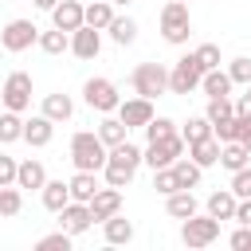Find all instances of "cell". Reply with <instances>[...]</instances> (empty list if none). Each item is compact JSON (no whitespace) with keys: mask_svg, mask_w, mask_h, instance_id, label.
I'll return each instance as SVG.
<instances>
[{"mask_svg":"<svg viewBox=\"0 0 251 251\" xmlns=\"http://www.w3.org/2000/svg\"><path fill=\"white\" fill-rule=\"evenodd\" d=\"M137 169H141V149H137L133 141H122V145L106 149L102 176H106V184H110V188H126V184H133Z\"/></svg>","mask_w":251,"mask_h":251,"instance_id":"6da1fadb","label":"cell"},{"mask_svg":"<svg viewBox=\"0 0 251 251\" xmlns=\"http://www.w3.org/2000/svg\"><path fill=\"white\" fill-rule=\"evenodd\" d=\"M71 165L75 169H86V173H102L106 165V145L98 141L94 129H78L71 137Z\"/></svg>","mask_w":251,"mask_h":251,"instance_id":"7a4b0ae2","label":"cell"},{"mask_svg":"<svg viewBox=\"0 0 251 251\" xmlns=\"http://www.w3.org/2000/svg\"><path fill=\"white\" fill-rule=\"evenodd\" d=\"M129 86L141 98H161L169 90V67L165 63H137L129 71Z\"/></svg>","mask_w":251,"mask_h":251,"instance_id":"3957f363","label":"cell"},{"mask_svg":"<svg viewBox=\"0 0 251 251\" xmlns=\"http://www.w3.org/2000/svg\"><path fill=\"white\" fill-rule=\"evenodd\" d=\"M161 35H165V43H173V47L188 43V35H192V16H188V4L169 0V4L161 8Z\"/></svg>","mask_w":251,"mask_h":251,"instance_id":"277c9868","label":"cell"},{"mask_svg":"<svg viewBox=\"0 0 251 251\" xmlns=\"http://www.w3.org/2000/svg\"><path fill=\"white\" fill-rule=\"evenodd\" d=\"M216 239H220V220H216V216L192 212L188 220H180V243H184V247L196 251V247H208V243H216Z\"/></svg>","mask_w":251,"mask_h":251,"instance_id":"5b68a950","label":"cell"},{"mask_svg":"<svg viewBox=\"0 0 251 251\" xmlns=\"http://www.w3.org/2000/svg\"><path fill=\"white\" fill-rule=\"evenodd\" d=\"M184 137H180V129L176 133H169V137H161V141H145V149H141V165H149V169H169L176 157H184Z\"/></svg>","mask_w":251,"mask_h":251,"instance_id":"8992f818","label":"cell"},{"mask_svg":"<svg viewBox=\"0 0 251 251\" xmlns=\"http://www.w3.org/2000/svg\"><path fill=\"white\" fill-rule=\"evenodd\" d=\"M82 102H86L90 110H98V114H114L118 102H122V94H118V86H114L110 78L94 75V78L82 82Z\"/></svg>","mask_w":251,"mask_h":251,"instance_id":"52a82bcc","label":"cell"},{"mask_svg":"<svg viewBox=\"0 0 251 251\" xmlns=\"http://www.w3.org/2000/svg\"><path fill=\"white\" fill-rule=\"evenodd\" d=\"M200 75H204V67H200L196 55L188 51V55H180V59L169 67V90H173V94H192V90H200Z\"/></svg>","mask_w":251,"mask_h":251,"instance_id":"ba28073f","label":"cell"},{"mask_svg":"<svg viewBox=\"0 0 251 251\" xmlns=\"http://www.w3.org/2000/svg\"><path fill=\"white\" fill-rule=\"evenodd\" d=\"M0 102H4V110L24 114V110L31 106V75H27V71H12V75L4 78V86H0Z\"/></svg>","mask_w":251,"mask_h":251,"instance_id":"9c48e42d","label":"cell"},{"mask_svg":"<svg viewBox=\"0 0 251 251\" xmlns=\"http://www.w3.org/2000/svg\"><path fill=\"white\" fill-rule=\"evenodd\" d=\"M35 39H39V27H35L31 20H8V24H4V31H0V47H4V51H12V55L27 51Z\"/></svg>","mask_w":251,"mask_h":251,"instance_id":"30bf717a","label":"cell"},{"mask_svg":"<svg viewBox=\"0 0 251 251\" xmlns=\"http://www.w3.org/2000/svg\"><path fill=\"white\" fill-rule=\"evenodd\" d=\"M59 227L75 239V235H82V231H90L94 227V216H90V204H82V200H71V204H63L59 212Z\"/></svg>","mask_w":251,"mask_h":251,"instance_id":"8fae6325","label":"cell"},{"mask_svg":"<svg viewBox=\"0 0 251 251\" xmlns=\"http://www.w3.org/2000/svg\"><path fill=\"white\" fill-rule=\"evenodd\" d=\"M98 51H102V31L98 27H90V24H82V27H75L71 31V55L75 59H98Z\"/></svg>","mask_w":251,"mask_h":251,"instance_id":"7c38bea8","label":"cell"},{"mask_svg":"<svg viewBox=\"0 0 251 251\" xmlns=\"http://www.w3.org/2000/svg\"><path fill=\"white\" fill-rule=\"evenodd\" d=\"M122 122H126V129H145V122L153 118V98H126V102H118V110H114Z\"/></svg>","mask_w":251,"mask_h":251,"instance_id":"4fadbf2b","label":"cell"},{"mask_svg":"<svg viewBox=\"0 0 251 251\" xmlns=\"http://www.w3.org/2000/svg\"><path fill=\"white\" fill-rule=\"evenodd\" d=\"M51 137H55V122H51L47 114L24 118V137H20V141H27L31 149H43V145H51Z\"/></svg>","mask_w":251,"mask_h":251,"instance_id":"5bb4252c","label":"cell"},{"mask_svg":"<svg viewBox=\"0 0 251 251\" xmlns=\"http://www.w3.org/2000/svg\"><path fill=\"white\" fill-rule=\"evenodd\" d=\"M43 184H47V169H43V161L27 157V161L16 165V188H24V192H39Z\"/></svg>","mask_w":251,"mask_h":251,"instance_id":"9a60e30c","label":"cell"},{"mask_svg":"<svg viewBox=\"0 0 251 251\" xmlns=\"http://www.w3.org/2000/svg\"><path fill=\"white\" fill-rule=\"evenodd\" d=\"M114 212H122V188H98L94 196H90V216H94V224H102V220H110Z\"/></svg>","mask_w":251,"mask_h":251,"instance_id":"2e32d148","label":"cell"},{"mask_svg":"<svg viewBox=\"0 0 251 251\" xmlns=\"http://www.w3.org/2000/svg\"><path fill=\"white\" fill-rule=\"evenodd\" d=\"M102 235H106V243H110V247H122V243H133V235H137V231H133V224H129L122 212H114L110 220H102Z\"/></svg>","mask_w":251,"mask_h":251,"instance_id":"e0dca14e","label":"cell"},{"mask_svg":"<svg viewBox=\"0 0 251 251\" xmlns=\"http://www.w3.org/2000/svg\"><path fill=\"white\" fill-rule=\"evenodd\" d=\"M51 24L63 27V31L82 27V4H78V0H59V4L51 8Z\"/></svg>","mask_w":251,"mask_h":251,"instance_id":"ac0fdd59","label":"cell"},{"mask_svg":"<svg viewBox=\"0 0 251 251\" xmlns=\"http://www.w3.org/2000/svg\"><path fill=\"white\" fill-rule=\"evenodd\" d=\"M39 114H47L55 126H59V122H71V118H75V98H71V94H63V90H59V94H47Z\"/></svg>","mask_w":251,"mask_h":251,"instance_id":"d6986e66","label":"cell"},{"mask_svg":"<svg viewBox=\"0 0 251 251\" xmlns=\"http://www.w3.org/2000/svg\"><path fill=\"white\" fill-rule=\"evenodd\" d=\"M67 188H71V200H82V204H90V196L102 188L98 184V173H86V169H75V176L67 180Z\"/></svg>","mask_w":251,"mask_h":251,"instance_id":"ffe728a7","label":"cell"},{"mask_svg":"<svg viewBox=\"0 0 251 251\" xmlns=\"http://www.w3.org/2000/svg\"><path fill=\"white\" fill-rule=\"evenodd\" d=\"M196 208H200V204H196L192 188H176V192H169V196H165V212H169L173 220H188Z\"/></svg>","mask_w":251,"mask_h":251,"instance_id":"44dd1931","label":"cell"},{"mask_svg":"<svg viewBox=\"0 0 251 251\" xmlns=\"http://www.w3.org/2000/svg\"><path fill=\"white\" fill-rule=\"evenodd\" d=\"M231 75L227 71H220V67H212V71H204L200 75V90L208 94V98H224V94H231Z\"/></svg>","mask_w":251,"mask_h":251,"instance_id":"7402d4cb","label":"cell"},{"mask_svg":"<svg viewBox=\"0 0 251 251\" xmlns=\"http://www.w3.org/2000/svg\"><path fill=\"white\" fill-rule=\"evenodd\" d=\"M204 212H208V216H216L220 224H224V220H231V216H235V192H231V188L212 192V196L204 200Z\"/></svg>","mask_w":251,"mask_h":251,"instance_id":"603a6c76","label":"cell"},{"mask_svg":"<svg viewBox=\"0 0 251 251\" xmlns=\"http://www.w3.org/2000/svg\"><path fill=\"white\" fill-rule=\"evenodd\" d=\"M110 20H114V4H110V0H90V4H82V24L106 31Z\"/></svg>","mask_w":251,"mask_h":251,"instance_id":"cb8c5ba5","label":"cell"},{"mask_svg":"<svg viewBox=\"0 0 251 251\" xmlns=\"http://www.w3.org/2000/svg\"><path fill=\"white\" fill-rule=\"evenodd\" d=\"M35 47H39L43 55H63V51H71V31H63V27L51 24V31H39Z\"/></svg>","mask_w":251,"mask_h":251,"instance_id":"d4e9b609","label":"cell"},{"mask_svg":"<svg viewBox=\"0 0 251 251\" xmlns=\"http://www.w3.org/2000/svg\"><path fill=\"white\" fill-rule=\"evenodd\" d=\"M94 133H98V141H102L106 149H114V145L129 141V129H126V122H122V118H102Z\"/></svg>","mask_w":251,"mask_h":251,"instance_id":"484cf974","label":"cell"},{"mask_svg":"<svg viewBox=\"0 0 251 251\" xmlns=\"http://www.w3.org/2000/svg\"><path fill=\"white\" fill-rule=\"evenodd\" d=\"M188 157H192L200 169H212V165H220V141H216V137H200V141L188 145Z\"/></svg>","mask_w":251,"mask_h":251,"instance_id":"4316f807","label":"cell"},{"mask_svg":"<svg viewBox=\"0 0 251 251\" xmlns=\"http://www.w3.org/2000/svg\"><path fill=\"white\" fill-rule=\"evenodd\" d=\"M169 169H173V176H176V188H196L200 176H204V169H200L192 157H176Z\"/></svg>","mask_w":251,"mask_h":251,"instance_id":"83f0119b","label":"cell"},{"mask_svg":"<svg viewBox=\"0 0 251 251\" xmlns=\"http://www.w3.org/2000/svg\"><path fill=\"white\" fill-rule=\"evenodd\" d=\"M220 165H224L227 173H235V169L251 165V153H247V145H243V141H224V145H220Z\"/></svg>","mask_w":251,"mask_h":251,"instance_id":"f1b7e54d","label":"cell"},{"mask_svg":"<svg viewBox=\"0 0 251 251\" xmlns=\"http://www.w3.org/2000/svg\"><path fill=\"white\" fill-rule=\"evenodd\" d=\"M106 31H110V39H114L118 47H129V43L137 39V20H129V16H118V12H114V20H110V27H106Z\"/></svg>","mask_w":251,"mask_h":251,"instance_id":"f546056e","label":"cell"},{"mask_svg":"<svg viewBox=\"0 0 251 251\" xmlns=\"http://www.w3.org/2000/svg\"><path fill=\"white\" fill-rule=\"evenodd\" d=\"M39 196H43V208H47V212H59L63 204H71V188H67V180H47V184L39 188Z\"/></svg>","mask_w":251,"mask_h":251,"instance_id":"4dcf8cb0","label":"cell"},{"mask_svg":"<svg viewBox=\"0 0 251 251\" xmlns=\"http://www.w3.org/2000/svg\"><path fill=\"white\" fill-rule=\"evenodd\" d=\"M24 137V118L16 114V110H4L0 114V145H12V141H20Z\"/></svg>","mask_w":251,"mask_h":251,"instance_id":"1f68e13d","label":"cell"},{"mask_svg":"<svg viewBox=\"0 0 251 251\" xmlns=\"http://www.w3.org/2000/svg\"><path fill=\"white\" fill-rule=\"evenodd\" d=\"M180 137H184V145H192V141H200V137H212V122H208L204 114H192V118L180 126Z\"/></svg>","mask_w":251,"mask_h":251,"instance_id":"d6a6232c","label":"cell"},{"mask_svg":"<svg viewBox=\"0 0 251 251\" xmlns=\"http://www.w3.org/2000/svg\"><path fill=\"white\" fill-rule=\"evenodd\" d=\"M20 208H24V188L0 184V216H20Z\"/></svg>","mask_w":251,"mask_h":251,"instance_id":"836d02e7","label":"cell"},{"mask_svg":"<svg viewBox=\"0 0 251 251\" xmlns=\"http://www.w3.org/2000/svg\"><path fill=\"white\" fill-rule=\"evenodd\" d=\"M231 114H235L231 94H224V98H208V106H204V118H208V122H224V118H231Z\"/></svg>","mask_w":251,"mask_h":251,"instance_id":"e575fe53","label":"cell"},{"mask_svg":"<svg viewBox=\"0 0 251 251\" xmlns=\"http://www.w3.org/2000/svg\"><path fill=\"white\" fill-rule=\"evenodd\" d=\"M169 133H176V122H173V118L153 114V118L145 122V141H161V137H169Z\"/></svg>","mask_w":251,"mask_h":251,"instance_id":"d590c367","label":"cell"},{"mask_svg":"<svg viewBox=\"0 0 251 251\" xmlns=\"http://www.w3.org/2000/svg\"><path fill=\"white\" fill-rule=\"evenodd\" d=\"M227 75H231L235 86H247V82H251V59H247V55L231 59V63H227Z\"/></svg>","mask_w":251,"mask_h":251,"instance_id":"8d00e7d4","label":"cell"},{"mask_svg":"<svg viewBox=\"0 0 251 251\" xmlns=\"http://www.w3.org/2000/svg\"><path fill=\"white\" fill-rule=\"evenodd\" d=\"M231 192H235V200H243V196H251V165H243V169H235L231 173V184H227Z\"/></svg>","mask_w":251,"mask_h":251,"instance_id":"74e56055","label":"cell"},{"mask_svg":"<svg viewBox=\"0 0 251 251\" xmlns=\"http://www.w3.org/2000/svg\"><path fill=\"white\" fill-rule=\"evenodd\" d=\"M192 55H196V63H200L204 71H212V67H220V47H216V43H200V47H196Z\"/></svg>","mask_w":251,"mask_h":251,"instance_id":"f35d334b","label":"cell"},{"mask_svg":"<svg viewBox=\"0 0 251 251\" xmlns=\"http://www.w3.org/2000/svg\"><path fill=\"white\" fill-rule=\"evenodd\" d=\"M35 247H39V251H67V247H71V235H67L63 227H59V231H51V235H43V239H39Z\"/></svg>","mask_w":251,"mask_h":251,"instance_id":"ab89813d","label":"cell"},{"mask_svg":"<svg viewBox=\"0 0 251 251\" xmlns=\"http://www.w3.org/2000/svg\"><path fill=\"white\" fill-rule=\"evenodd\" d=\"M153 188H157L161 196L176 192V176H173V169H153Z\"/></svg>","mask_w":251,"mask_h":251,"instance_id":"60d3db41","label":"cell"},{"mask_svg":"<svg viewBox=\"0 0 251 251\" xmlns=\"http://www.w3.org/2000/svg\"><path fill=\"white\" fill-rule=\"evenodd\" d=\"M227 243H231L235 251H251V227H247V224H239V227L231 231V239H227Z\"/></svg>","mask_w":251,"mask_h":251,"instance_id":"b9f144b4","label":"cell"},{"mask_svg":"<svg viewBox=\"0 0 251 251\" xmlns=\"http://www.w3.org/2000/svg\"><path fill=\"white\" fill-rule=\"evenodd\" d=\"M16 157H8V153H0V184H16Z\"/></svg>","mask_w":251,"mask_h":251,"instance_id":"7bdbcfd3","label":"cell"},{"mask_svg":"<svg viewBox=\"0 0 251 251\" xmlns=\"http://www.w3.org/2000/svg\"><path fill=\"white\" fill-rule=\"evenodd\" d=\"M235 224H247L251 227V196H243V200H235V216H231Z\"/></svg>","mask_w":251,"mask_h":251,"instance_id":"ee69618b","label":"cell"},{"mask_svg":"<svg viewBox=\"0 0 251 251\" xmlns=\"http://www.w3.org/2000/svg\"><path fill=\"white\" fill-rule=\"evenodd\" d=\"M231 102H235V114L251 118V90H247V94H239V98H231Z\"/></svg>","mask_w":251,"mask_h":251,"instance_id":"f6af8a7d","label":"cell"},{"mask_svg":"<svg viewBox=\"0 0 251 251\" xmlns=\"http://www.w3.org/2000/svg\"><path fill=\"white\" fill-rule=\"evenodd\" d=\"M31 4H35V8H39V12H51V8H55V4H59V0H31Z\"/></svg>","mask_w":251,"mask_h":251,"instance_id":"bcb514c9","label":"cell"},{"mask_svg":"<svg viewBox=\"0 0 251 251\" xmlns=\"http://www.w3.org/2000/svg\"><path fill=\"white\" fill-rule=\"evenodd\" d=\"M243 145H247V153H251V129H247V133H243Z\"/></svg>","mask_w":251,"mask_h":251,"instance_id":"7dc6e473","label":"cell"},{"mask_svg":"<svg viewBox=\"0 0 251 251\" xmlns=\"http://www.w3.org/2000/svg\"><path fill=\"white\" fill-rule=\"evenodd\" d=\"M110 4H118V8H126V4H133V0H110Z\"/></svg>","mask_w":251,"mask_h":251,"instance_id":"c3c4849f","label":"cell"},{"mask_svg":"<svg viewBox=\"0 0 251 251\" xmlns=\"http://www.w3.org/2000/svg\"><path fill=\"white\" fill-rule=\"evenodd\" d=\"M247 90H251V82H247Z\"/></svg>","mask_w":251,"mask_h":251,"instance_id":"681fc988","label":"cell"},{"mask_svg":"<svg viewBox=\"0 0 251 251\" xmlns=\"http://www.w3.org/2000/svg\"><path fill=\"white\" fill-rule=\"evenodd\" d=\"M180 4H188V0H180Z\"/></svg>","mask_w":251,"mask_h":251,"instance_id":"f907efd6","label":"cell"}]
</instances>
